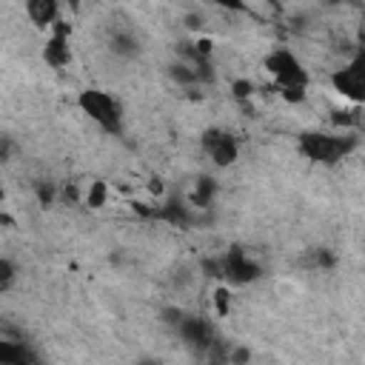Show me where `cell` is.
Listing matches in <instances>:
<instances>
[{
    "mask_svg": "<svg viewBox=\"0 0 365 365\" xmlns=\"http://www.w3.org/2000/svg\"><path fill=\"white\" fill-rule=\"evenodd\" d=\"M356 148V137H336V134H317V131H305L299 137V151L311 160V163H322V165H334L339 163L345 154H351Z\"/></svg>",
    "mask_w": 365,
    "mask_h": 365,
    "instance_id": "6da1fadb",
    "label": "cell"
},
{
    "mask_svg": "<svg viewBox=\"0 0 365 365\" xmlns=\"http://www.w3.org/2000/svg\"><path fill=\"white\" fill-rule=\"evenodd\" d=\"M77 106L97 125H103L108 134H120L123 131V108H120V103L111 94L100 91V88H86V91H80Z\"/></svg>",
    "mask_w": 365,
    "mask_h": 365,
    "instance_id": "7a4b0ae2",
    "label": "cell"
},
{
    "mask_svg": "<svg viewBox=\"0 0 365 365\" xmlns=\"http://www.w3.org/2000/svg\"><path fill=\"white\" fill-rule=\"evenodd\" d=\"M265 71L279 83V88H282V86H308V71H305L302 63H299L291 51H285V48H277V51H271V54L265 57Z\"/></svg>",
    "mask_w": 365,
    "mask_h": 365,
    "instance_id": "3957f363",
    "label": "cell"
},
{
    "mask_svg": "<svg viewBox=\"0 0 365 365\" xmlns=\"http://www.w3.org/2000/svg\"><path fill=\"white\" fill-rule=\"evenodd\" d=\"M331 83L342 97H348L354 103H362V97H365V60H362V54H356L345 68L334 71Z\"/></svg>",
    "mask_w": 365,
    "mask_h": 365,
    "instance_id": "277c9868",
    "label": "cell"
},
{
    "mask_svg": "<svg viewBox=\"0 0 365 365\" xmlns=\"http://www.w3.org/2000/svg\"><path fill=\"white\" fill-rule=\"evenodd\" d=\"M220 277H225L228 282L245 285L259 277V265L242 248H231L225 257H220Z\"/></svg>",
    "mask_w": 365,
    "mask_h": 365,
    "instance_id": "5b68a950",
    "label": "cell"
},
{
    "mask_svg": "<svg viewBox=\"0 0 365 365\" xmlns=\"http://www.w3.org/2000/svg\"><path fill=\"white\" fill-rule=\"evenodd\" d=\"M51 37L46 40V48H43V60L51 66V68H63L71 63V48H68V37H71V26L66 20H54L51 26Z\"/></svg>",
    "mask_w": 365,
    "mask_h": 365,
    "instance_id": "8992f818",
    "label": "cell"
},
{
    "mask_svg": "<svg viewBox=\"0 0 365 365\" xmlns=\"http://www.w3.org/2000/svg\"><path fill=\"white\" fill-rule=\"evenodd\" d=\"M202 148L208 151V157H211L214 165H220V168L237 163V157H240L237 140H234L228 131H222V128H205V134H202Z\"/></svg>",
    "mask_w": 365,
    "mask_h": 365,
    "instance_id": "52a82bcc",
    "label": "cell"
},
{
    "mask_svg": "<svg viewBox=\"0 0 365 365\" xmlns=\"http://www.w3.org/2000/svg\"><path fill=\"white\" fill-rule=\"evenodd\" d=\"M177 331L182 334L185 342H191L194 348H208L214 345V334H211V325L202 319V317H182V322L177 325Z\"/></svg>",
    "mask_w": 365,
    "mask_h": 365,
    "instance_id": "ba28073f",
    "label": "cell"
},
{
    "mask_svg": "<svg viewBox=\"0 0 365 365\" xmlns=\"http://www.w3.org/2000/svg\"><path fill=\"white\" fill-rule=\"evenodd\" d=\"M26 11L37 29H48L60 14V3L57 0H26Z\"/></svg>",
    "mask_w": 365,
    "mask_h": 365,
    "instance_id": "9c48e42d",
    "label": "cell"
},
{
    "mask_svg": "<svg viewBox=\"0 0 365 365\" xmlns=\"http://www.w3.org/2000/svg\"><path fill=\"white\" fill-rule=\"evenodd\" d=\"M31 359L34 356L26 351L23 342L0 336V365H20V362H31Z\"/></svg>",
    "mask_w": 365,
    "mask_h": 365,
    "instance_id": "30bf717a",
    "label": "cell"
},
{
    "mask_svg": "<svg viewBox=\"0 0 365 365\" xmlns=\"http://www.w3.org/2000/svg\"><path fill=\"white\" fill-rule=\"evenodd\" d=\"M154 217L163 220V222H171V225H188V208H185L177 197H171L163 208H157Z\"/></svg>",
    "mask_w": 365,
    "mask_h": 365,
    "instance_id": "8fae6325",
    "label": "cell"
},
{
    "mask_svg": "<svg viewBox=\"0 0 365 365\" xmlns=\"http://www.w3.org/2000/svg\"><path fill=\"white\" fill-rule=\"evenodd\" d=\"M214 191H217V182H214L211 177H200V180L194 182V188H191L188 200H191V205H197V208H205V205H211V200H214Z\"/></svg>",
    "mask_w": 365,
    "mask_h": 365,
    "instance_id": "7c38bea8",
    "label": "cell"
},
{
    "mask_svg": "<svg viewBox=\"0 0 365 365\" xmlns=\"http://www.w3.org/2000/svg\"><path fill=\"white\" fill-rule=\"evenodd\" d=\"M106 200H108V185H106L103 180H94V182L88 185L86 205H88V208H103V205H106Z\"/></svg>",
    "mask_w": 365,
    "mask_h": 365,
    "instance_id": "4fadbf2b",
    "label": "cell"
},
{
    "mask_svg": "<svg viewBox=\"0 0 365 365\" xmlns=\"http://www.w3.org/2000/svg\"><path fill=\"white\" fill-rule=\"evenodd\" d=\"M168 74H171V80L180 83V86H194V83H197V74H194V68H191L188 63H174V66L168 68Z\"/></svg>",
    "mask_w": 365,
    "mask_h": 365,
    "instance_id": "5bb4252c",
    "label": "cell"
},
{
    "mask_svg": "<svg viewBox=\"0 0 365 365\" xmlns=\"http://www.w3.org/2000/svg\"><path fill=\"white\" fill-rule=\"evenodd\" d=\"M214 305H217V314H220V317H228L231 294H228V288H225V285H220V288L214 291Z\"/></svg>",
    "mask_w": 365,
    "mask_h": 365,
    "instance_id": "9a60e30c",
    "label": "cell"
},
{
    "mask_svg": "<svg viewBox=\"0 0 365 365\" xmlns=\"http://www.w3.org/2000/svg\"><path fill=\"white\" fill-rule=\"evenodd\" d=\"M111 46H114L117 54H134V51H137V43H134L128 34H114Z\"/></svg>",
    "mask_w": 365,
    "mask_h": 365,
    "instance_id": "2e32d148",
    "label": "cell"
},
{
    "mask_svg": "<svg viewBox=\"0 0 365 365\" xmlns=\"http://www.w3.org/2000/svg\"><path fill=\"white\" fill-rule=\"evenodd\" d=\"M231 94H234L240 103H245V100L254 94V83H251V80H234V86H231Z\"/></svg>",
    "mask_w": 365,
    "mask_h": 365,
    "instance_id": "e0dca14e",
    "label": "cell"
},
{
    "mask_svg": "<svg viewBox=\"0 0 365 365\" xmlns=\"http://www.w3.org/2000/svg\"><path fill=\"white\" fill-rule=\"evenodd\" d=\"M14 262L11 259H0V291H6L14 282Z\"/></svg>",
    "mask_w": 365,
    "mask_h": 365,
    "instance_id": "ac0fdd59",
    "label": "cell"
},
{
    "mask_svg": "<svg viewBox=\"0 0 365 365\" xmlns=\"http://www.w3.org/2000/svg\"><path fill=\"white\" fill-rule=\"evenodd\" d=\"M279 94H282V100H288V103H302V100H305V86H282Z\"/></svg>",
    "mask_w": 365,
    "mask_h": 365,
    "instance_id": "d6986e66",
    "label": "cell"
},
{
    "mask_svg": "<svg viewBox=\"0 0 365 365\" xmlns=\"http://www.w3.org/2000/svg\"><path fill=\"white\" fill-rule=\"evenodd\" d=\"M37 197H40L43 205H51V202H54V185H48V182H37Z\"/></svg>",
    "mask_w": 365,
    "mask_h": 365,
    "instance_id": "ffe728a7",
    "label": "cell"
},
{
    "mask_svg": "<svg viewBox=\"0 0 365 365\" xmlns=\"http://www.w3.org/2000/svg\"><path fill=\"white\" fill-rule=\"evenodd\" d=\"M334 123L336 125H354V123H359V117H356V111H334Z\"/></svg>",
    "mask_w": 365,
    "mask_h": 365,
    "instance_id": "44dd1931",
    "label": "cell"
},
{
    "mask_svg": "<svg viewBox=\"0 0 365 365\" xmlns=\"http://www.w3.org/2000/svg\"><path fill=\"white\" fill-rule=\"evenodd\" d=\"M163 317H165V322H168V325H174V328H177V325L182 322V317H185V314H182L180 308H165V311H163Z\"/></svg>",
    "mask_w": 365,
    "mask_h": 365,
    "instance_id": "7402d4cb",
    "label": "cell"
},
{
    "mask_svg": "<svg viewBox=\"0 0 365 365\" xmlns=\"http://www.w3.org/2000/svg\"><path fill=\"white\" fill-rule=\"evenodd\" d=\"M14 151V140L11 137H0V163H6Z\"/></svg>",
    "mask_w": 365,
    "mask_h": 365,
    "instance_id": "603a6c76",
    "label": "cell"
},
{
    "mask_svg": "<svg viewBox=\"0 0 365 365\" xmlns=\"http://www.w3.org/2000/svg\"><path fill=\"white\" fill-rule=\"evenodd\" d=\"M220 6H225V9H234V11H245V3L242 0H217Z\"/></svg>",
    "mask_w": 365,
    "mask_h": 365,
    "instance_id": "cb8c5ba5",
    "label": "cell"
},
{
    "mask_svg": "<svg viewBox=\"0 0 365 365\" xmlns=\"http://www.w3.org/2000/svg\"><path fill=\"white\" fill-rule=\"evenodd\" d=\"M63 200L66 202H77V185H66L63 188Z\"/></svg>",
    "mask_w": 365,
    "mask_h": 365,
    "instance_id": "d4e9b609",
    "label": "cell"
},
{
    "mask_svg": "<svg viewBox=\"0 0 365 365\" xmlns=\"http://www.w3.org/2000/svg\"><path fill=\"white\" fill-rule=\"evenodd\" d=\"M148 188H151V194H163V188H165V185H163V180H157V177H154Z\"/></svg>",
    "mask_w": 365,
    "mask_h": 365,
    "instance_id": "484cf974",
    "label": "cell"
},
{
    "mask_svg": "<svg viewBox=\"0 0 365 365\" xmlns=\"http://www.w3.org/2000/svg\"><path fill=\"white\" fill-rule=\"evenodd\" d=\"M185 26H188V29H200V17L188 14V17H185Z\"/></svg>",
    "mask_w": 365,
    "mask_h": 365,
    "instance_id": "4316f807",
    "label": "cell"
},
{
    "mask_svg": "<svg viewBox=\"0 0 365 365\" xmlns=\"http://www.w3.org/2000/svg\"><path fill=\"white\" fill-rule=\"evenodd\" d=\"M66 3H68L71 11H80V0H66Z\"/></svg>",
    "mask_w": 365,
    "mask_h": 365,
    "instance_id": "83f0119b",
    "label": "cell"
},
{
    "mask_svg": "<svg viewBox=\"0 0 365 365\" xmlns=\"http://www.w3.org/2000/svg\"><path fill=\"white\" fill-rule=\"evenodd\" d=\"M0 202H3V188H0Z\"/></svg>",
    "mask_w": 365,
    "mask_h": 365,
    "instance_id": "f1b7e54d",
    "label": "cell"
},
{
    "mask_svg": "<svg viewBox=\"0 0 365 365\" xmlns=\"http://www.w3.org/2000/svg\"><path fill=\"white\" fill-rule=\"evenodd\" d=\"M268 3H277V0H268Z\"/></svg>",
    "mask_w": 365,
    "mask_h": 365,
    "instance_id": "f546056e",
    "label": "cell"
}]
</instances>
